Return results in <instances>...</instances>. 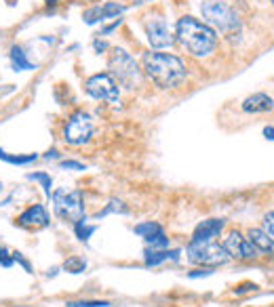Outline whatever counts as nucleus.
Listing matches in <instances>:
<instances>
[{
    "label": "nucleus",
    "instance_id": "obj_1",
    "mask_svg": "<svg viewBox=\"0 0 274 307\" xmlns=\"http://www.w3.org/2000/svg\"><path fill=\"white\" fill-rule=\"evenodd\" d=\"M141 72L154 82L158 88H177L188 76V70L177 55L171 53H144L141 57Z\"/></svg>",
    "mask_w": 274,
    "mask_h": 307
},
{
    "label": "nucleus",
    "instance_id": "obj_2",
    "mask_svg": "<svg viewBox=\"0 0 274 307\" xmlns=\"http://www.w3.org/2000/svg\"><path fill=\"white\" fill-rule=\"evenodd\" d=\"M175 40L192 57H209L217 46V32L200 19L184 15L175 24Z\"/></svg>",
    "mask_w": 274,
    "mask_h": 307
},
{
    "label": "nucleus",
    "instance_id": "obj_3",
    "mask_svg": "<svg viewBox=\"0 0 274 307\" xmlns=\"http://www.w3.org/2000/svg\"><path fill=\"white\" fill-rule=\"evenodd\" d=\"M200 15H202V19H205V24L215 30V32H221L226 36L240 32V19H238L234 8L226 2H219V0H205V2L200 4Z\"/></svg>",
    "mask_w": 274,
    "mask_h": 307
},
{
    "label": "nucleus",
    "instance_id": "obj_4",
    "mask_svg": "<svg viewBox=\"0 0 274 307\" xmlns=\"http://www.w3.org/2000/svg\"><path fill=\"white\" fill-rule=\"evenodd\" d=\"M51 202H53V210L59 219L76 223L87 219L85 212V196L80 190H68V188H57L51 194Z\"/></svg>",
    "mask_w": 274,
    "mask_h": 307
},
{
    "label": "nucleus",
    "instance_id": "obj_5",
    "mask_svg": "<svg viewBox=\"0 0 274 307\" xmlns=\"http://www.w3.org/2000/svg\"><path fill=\"white\" fill-rule=\"evenodd\" d=\"M108 74L116 76L114 80H118L120 84L125 88H135L141 84V70L137 66L135 57L129 53L125 48H112V53H110V59H108Z\"/></svg>",
    "mask_w": 274,
    "mask_h": 307
},
{
    "label": "nucleus",
    "instance_id": "obj_6",
    "mask_svg": "<svg viewBox=\"0 0 274 307\" xmlns=\"http://www.w3.org/2000/svg\"><path fill=\"white\" fill-rule=\"evenodd\" d=\"M186 254L192 265H202V268H217V265H226L230 261V254L224 248V244L215 240H205V242L190 240L186 246Z\"/></svg>",
    "mask_w": 274,
    "mask_h": 307
},
{
    "label": "nucleus",
    "instance_id": "obj_7",
    "mask_svg": "<svg viewBox=\"0 0 274 307\" xmlns=\"http://www.w3.org/2000/svg\"><path fill=\"white\" fill-rule=\"evenodd\" d=\"M93 132H95L93 118H91V116L87 114V112L78 110V112H74V114L66 120L62 137H64V141L68 143V146L80 148V146H85V143L91 141Z\"/></svg>",
    "mask_w": 274,
    "mask_h": 307
},
{
    "label": "nucleus",
    "instance_id": "obj_8",
    "mask_svg": "<svg viewBox=\"0 0 274 307\" xmlns=\"http://www.w3.org/2000/svg\"><path fill=\"white\" fill-rule=\"evenodd\" d=\"M85 90L89 97L99 99V101H108L112 106L120 104V93H118V82L114 80L112 74H93L91 78L85 80Z\"/></svg>",
    "mask_w": 274,
    "mask_h": 307
},
{
    "label": "nucleus",
    "instance_id": "obj_9",
    "mask_svg": "<svg viewBox=\"0 0 274 307\" xmlns=\"http://www.w3.org/2000/svg\"><path fill=\"white\" fill-rule=\"evenodd\" d=\"M146 36L152 48H169L173 46L175 36L171 34L167 22L162 17H150L146 22Z\"/></svg>",
    "mask_w": 274,
    "mask_h": 307
},
{
    "label": "nucleus",
    "instance_id": "obj_10",
    "mask_svg": "<svg viewBox=\"0 0 274 307\" xmlns=\"http://www.w3.org/2000/svg\"><path fill=\"white\" fill-rule=\"evenodd\" d=\"M224 248L228 250L230 259H255V257H259L255 246H253L247 238H242V234L236 230H232L228 234V238L224 240Z\"/></svg>",
    "mask_w": 274,
    "mask_h": 307
},
{
    "label": "nucleus",
    "instance_id": "obj_11",
    "mask_svg": "<svg viewBox=\"0 0 274 307\" xmlns=\"http://www.w3.org/2000/svg\"><path fill=\"white\" fill-rule=\"evenodd\" d=\"M15 223L26 230H40L51 223V214H49L45 204H32V206H28L24 212L17 214Z\"/></svg>",
    "mask_w": 274,
    "mask_h": 307
},
{
    "label": "nucleus",
    "instance_id": "obj_12",
    "mask_svg": "<svg viewBox=\"0 0 274 307\" xmlns=\"http://www.w3.org/2000/svg\"><path fill=\"white\" fill-rule=\"evenodd\" d=\"M224 228H226V219H221V217L205 219V221H200L196 228H194V232H192V238H190V240H194V242L215 240V238L221 236Z\"/></svg>",
    "mask_w": 274,
    "mask_h": 307
},
{
    "label": "nucleus",
    "instance_id": "obj_13",
    "mask_svg": "<svg viewBox=\"0 0 274 307\" xmlns=\"http://www.w3.org/2000/svg\"><path fill=\"white\" fill-rule=\"evenodd\" d=\"M240 108L245 114H268V112L274 110V99L266 93H255L242 101Z\"/></svg>",
    "mask_w": 274,
    "mask_h": 307
},
{
    "label": "nucleus",
    "instance_id": "obj_14",
    "mask_svg": "<svg viewBox=\"0 0 274 307\" xmlns=\"http://www.w3.org/2000/svg\"><path fill=\"white\" fill-rule=\"evenodd\" d=\"M179 254L181 250L177 248H146L144 250V265L150 270V268H158L160 263H167V261H173L177 263L179 261Z\"/></svg>",
    "mask_w": 274,
    "mask_h": 307
},
{
    "label": "nucleus",
    "instance_id": "obj_15",
    "mask_svg": "<svg viewBox=\"0 0 274 307\" xmlns=\"http://www.w3.org/2000/svg\"><path fill=\"white\" fill-rule=\"evenodd\" d=\"M9 59H11V70L13 72H32V70L38 68L34 61L28 57L26 48L22 44H13L11 46V50H9Z\"/></svg>",
    "mask_w": 274,
    "mask_h": 307
},
{
    "label": "nucleus",
    "instance_id": "obj_16",
    "mask_svg": "<svg viewBox=\"0 0 274 307\" xmlns=\"http://www.w3.org/2000/svg\"><path fill=\"white\" fill-rule=\"evenodd\" d=\"M247 240L255 246L257 252H263V254H272L274 257V240L268 236L266 232H263L261 228H251L249 234H247Z\"/></svg>",
    "mask_w": 274,
    "mask_h": 307
},
{
    "label": "nucleus",
    "instance_id": "obj_17",
    "mask_svg": "<svg viewBox=\"0 0 274 307\" xmlns=\"http://www.w3.org/2000/svg\"><path fill=\"white\" fill-rule=\"evenodd\" d=\"M0 160L7 162V164H13V166H28L32 162L38 160V154H9L7 150L0 148Z\"/></svg>",
    "mask_w": 274,
    "mask_h": 307
},
{
    "label": "nucleus",
    "instance_id": "obj_18",
    "mask_svg": "<svg viewBox=\"0 0 274 307\" xmlns=\"http://www.w3.org/2000/svg\"><path fill=\"white\" fill-rule=\"evenodd\" d=\"M108 214H129V206L123 200L112 198L106 204V208H101L99 212L93 214V219H104V217H108Z\"/></svg>",
    "mask_w": 274,
    "mask_h": 307
},
{
    "label": "nucleus",
    "instance_id": "obj_19",
    "mask_svg": "<svg viewBox=\"0 0 274 307\" xmlns=\"http://www.w3.org/2000/svg\"><path fill=\"white\" fill-rule=\"evenodd\" d=\"M89 268V263L85 257H78V254H72V257H68L62 265V270L68 272V274H85Z\"/></svg>",
    "mask_w": 274,
    "mask_h": 307
},
{
    "label": "nucleus",
    "instance_id": "obj_20",
    "mask_svg": "<svg viewBox=\"0 0 274 307\" xmlns=\"http://www.w3.org/2000/svg\"><path fill=\"white\" fill-rule=\"evenodd\" d=\"M26 177H28L30 181H36V183H40V188H43V192H45V196H47V198H51V194H53V179H51L49 172H45V170H38V172H28Z\"/></svg>",
    "mask_w": 274,
    "mask_h": 307
},
{
    "label": "nucleus",
    "instance_id": "obj_21",
    "mask_svg": "<svg viewBox=\"0 0 274 307\" xmlns=\"http://www.w3.org/2000/svg\"><path fill=\"white\" fill-rule=\"evenodd\" d=\"M95 232H97V225H89L87 219L74 223V236H76L80 242H89L91 236H93Z\"/></svg>",
    "mask_w": 274,
    "mask_h": 307
},
{
    "label": "nucleus",
    "instance_id": "obj_22",
    "mask_svg": "<svg viewBox=\"0 0 274 307\" xmlns=\"http://www.w3.org/2000/svg\"><path fill=\"white\" fill-rule=\"evenodd\" d=\"M133 232L139 238H148V236H152V234H158V232H165V230H162V225L156 223V221H144V223L135 225Z\"/></svg>",
    "mask_w": 274,
    "mask_h": 307
},
{
    "label": "nucleus",
    "instance_id": "obj_23",
    "mask_svg": "<svg viewBox=\"0 0 274 307\" xmlns=\"http://www.w3.org/2000/svg\"><path fill=\"white\" fill-rule=\"evenodd\" d=\"M144 242L148 244V248H169L171 238L165 232H158V234H152V236L144 238Z\"/></svg>",
    "mask_w": 274,
    "mask_h": 307
},
{
    "label": "nucleus",
    "instance_id": "obj_24",
    "mask_svg": "<svg viewBox=\"0 0 274 307\" xmlns=\"http://www.w3.org/2000/svg\"><path fill=\"white\" fill-rule=\"evenodd\" d=\"M66 307H112V303L99 299H80V301H66Z\"/></svg>",
    "mask_w": 274,
    "mask_h": 307
},
{
    "label": "nucleus",
    "instance_id": "obj_25",
    "mask_svg": "<svg viewBox=\"0 0 274 307\" xmlns=\"http://www.w3.org/2000/svg\"><path fill=\"white\" fill-rule=\"evenodd\" d=\"M125 13V6H120L116 2H106L104 6H101V17H104V22L110 17H118V15H123Z\"/></svg>",
    "mask_w": 274,
    "mask_h": 307
},
{
    "label": "nucleus",
    "instance_id": "obj_26",
    "mask_svg": "<svg viewBox=\"0 0 274 307\" xmlns=\"http://www.w3.org/2000/svg\"><path fill=\"white\" fill-rule=\"evenodd\" d=\"M83 19L87 26H95L99 22H104V17H101V6H91L89 11L83 13Z\"/></svg>",
    "mask_w": 274,
    "mask_h": 307
},
{
    "label": "nucleus",
    "instance_id": "obj_27",
    "mask_svg": "<svg viewBox=\"0 0 274 307\" xmlns=\"http://www.w3.org/2000/svg\"><path fill=\"white\" fill-rule=\"evenodd\" d=\"M261 230L268 234V236L274 240V210L266 212L263 214V219H261Z\"/></svg>",
    "mask_w": 274,
    "mask_h": 307
},
{
    "label": "nucleus",
    "instance_id": "obj_28",
    "mask_svg": "<svg viewBox=\"0 0 274 307\" xmlns=\"http://www.w3.org/2000/svg\"><path fill=\"white\" fill-rule=\"evenodd\" d=\"M0 265H3L5 270H11L13 265H15V259H13V252L5 248V246H0Z\"/></svg>",
    "mask_w": 274,
    "mask_h": 307
},
{
    "label": "nucleus",
    "instance_id": "obj_29",
    "mask_svg": "<svg viewBox=\"0 0 274 307\" xmlns=\"http://www.w3.org/2000/svg\"><path fill=\"white\" fill-rule=\"evenodd\" d=\"M59 168L62 170H87V166L83 164V162L78 160H59Z\"/></svg>",
    "mask_w": 274,
    "mask_h": 307
},
{
    "label": "nucleus",
    "instance_id": "obj_30",
    "mask_svg": "<svg viewBox=\"0 0 274 307\" xmlns=\"http://www.w3.org/2000/svg\"><path fill=\"white\" fill-rule=\"evenodd\" d=\"M13 259H15V263H17V265H22V268H24V272H26V274H34V268H32V263H30V261H28V259L24 257L22 252H17V250H15V252H13Z\"/></svg>",
    "mask_w": 274,
    "mask_h": 307
},
{
    "label": "nucleus",
    "instance_id": "obj_31",
    "mask_svg": "<svg viewBox=\"0 0 274 307\" xmlns=\"http://www.w3.org/2000/svg\"><path fill=\"white\" fill-rule=\"evenodd\" d=\"M213 272H215V268H200V270H194L188 274L190 280H196V278H207V276H213Z\"/></svg>",
    "mask_w": 274,
    "mask_h": 307
},
{
    "label": "nucleus",
    "instance_id": "obj_32",
    "mask_svg": "<svg viewBox=\"0 0 274 307\" xmlns=\"http://www.w3.org/2000/svg\"><path fill=\"white\" fill-rule=\"evenodd\" d=\"M257 288V284H253V282H242L238 286H234V294H245V292H251V290H255Z\"/></svg>",
    "mask_w": 274,
    "mask_h": 307
},
{
    "label": "nucleus",
    "instance_id": "obj_33",
    "mask_svg": "<svg viewBox=\"0 0 274 307\" xmlns=\"http://www.w3.org/2000/svg\"><path fill=\"white\" fill-rule=\"evenodd\" d=\"M120 24H123V19H116L114 24H110V26H106L104 30H101V34H99V36H106V34H110V32H114V30H116Z\"/></svg>",
    "mask_w": 274,
    "mask_h": 307
},
{
    "label": "nucleus",
    "instance_id": "obj_34",
    "mask_svg": "<svg viewBox=\"0 0 274 307\" xmlns=\"http://www.w3.org/2000/svg\"><path fill=\"white\" fill-rule=\"evenodd\" d=\"M93 48H95V53H104V50L108 48V42H106V40H99V38H95Z\"/></svg>",
    "mask_w": 274,
    "mask_h": 307
},
{
    "label": "nucleus",
    "instance_id": "obj_35",
    "mask_svg": "<svg viewBox=\"0 0 274 307\" xmlns=\"http://www.w3.org/2000/svg\"><path fill=\"white\" fill-rule=\"evenodd\" d=\"M43 158H45V160H59V152H57L55 148H51V150L45 154Z\"/></svg>",
    "mask_w": 274,
    "mask_h": 307
},
{
    "label": "nucleus",
    "instance_id": "obj_36",
    "mask_svg": "<svg viewBox=\"0 0 274 307\" xmlns=\"http://www.w3.org/2000/svg\"><path fill=\"white\" fill-rule=\"evenodd\" d=\"M263 137L268 141H274V126H263Z\"/></svg>",
    "mask_w": 274,
    "mask_h": 307
},
{
    "label": "nucleus",
    "instance_id": "obj_37",
    "mask_svg": "<svg viewBox=\"0 0 274 307\" xmlns=\"http://www.w3.org/2000/svg\"><path fill=\"white\" fill-rule=\"evenodd\" d=\"M57 272H59V268H53V270H49V272H47V278H55V276H57Z\"/></svg>",
    "mask_w": 274,
    "mask_h": 307
},
{
    "label": "nucleus",
    "instance_id": "obj_38",
    "mask_svg": "<svg viewBox=\"0 0 274 307\" xmlns=\"http://www.w3.org/2000/svg\"><path fill=\"white\" fill-rule=\"evenodd\" d=\"M57 2H62V0H45V4H47V6H55Z\"/></svg>",
    "mask_w": 274,
    "mask_h": 307
},
{
    "label": "nucleus",
    "instance_id": "obj_39",
    "mask_svg": "<svg viewBox=\"0 0 274 307\" xmlns=\"http://www.w3.org/2000/svg\"><path fill=\"white\" fill-rule=\"evenodd\" d=\"M144 2H150V0H135V4H144Z\"/></svg>",
    "mask_w": 274,
    "mask_h": 307
},
{
    "label": "nucleus",
    "instance_id": "obj_40",
    "mask_svg": "<svg viewBox=\"0 0 274 307\" xmlns=\"http://www.w3.org/2000/svg\"><path fill=\"white\" fill-rule=\"evenodd\" d=\"M3 188H5V186H3V183H0V194H3Z\"/></svg>",
    "mask_w": 274,
    "mask_h": 307
},
{
    "label": "nucleus",
    "instance_id": "obj_41",
    "mask_svg": "<svg viewBox=\"0 0 274 307\" xmlns=\"http://www.w3.org/2000/svg\"><path fill=\"white\" fill-rule=\"evenodd\" d=\"M272 4H274V0H272Z\"/></svg>",
    "mask_w": 274,
    "mask_h": 307
}]
</instances>
